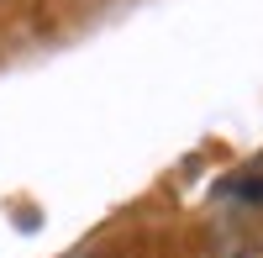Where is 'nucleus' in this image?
<instances>
[]
</instances>
